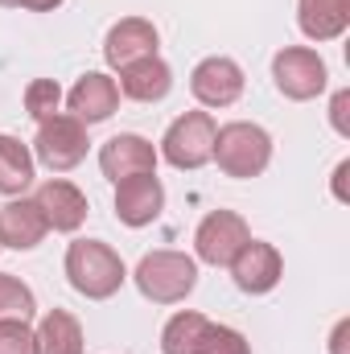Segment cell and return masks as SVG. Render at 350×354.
<instances>
[{"mask_svg":"<svg viewBox=\"0 0 350 354\" xmlns=\"http://www.w3.org/2000/svg\"><path fill=\"white\" fill-rule=\"evenodd\" d=\"M206 330H210V322L202 313H177V317H169V326L161 334V351L165 354H194Z\"/></svg>","mask_w":350,"mask_h":354,"instance_id":"obj_20","label":"cell"},{"mask_svg":"<svg viewBox=\"0 0 350 354\" xmlns=\"http://www.w3.org/2000/svg\"><path fill=\"white\" fill-rule=\"evenodd\" d=\"M157 54V29L145 21V17H124L120 25L107 29V41H103V58L124 71L140 58H153Z\"/></svg>","mask_w":350,"mask_h":354,"instance_id":"obj_13","label":"cell"},{"mask_svg":"<svg viewBox=\"0 0 350 354\" xmlns=\"http://www.w3.org/2000/svg\"><path fill=\"white\" fill-rule=\"evenodd\" d=\"M33 202H37L46 227H54V231H79L83 218H87V198H83V189L71 185V181H62V177L42 181L37 194H33Z\"/></svg>","mask_w":350,"mask_h":354,"instance_id":"obj_11","label":"cell"},{"mask_svg":"<svg viewBox=\"0 0 350 354\" xmlns=\"http://www.w3.org/2000/svg\"><path fill=\"white\" fill-rule=\"evenodd\" d=\"M58 103H62V87L54 83V79H33L29 87H25V111L42 124V120H50V115H58Z\"/></svg>","mask_w":350,"mask_h":354,"instance_id":"obj_22","label":"cell"},{"mask_svg":"<svg viewBox=\"0 0 350 354\" xmlns=\"http://www.w3.org/2000/svg\"><path fill=\"white\" fill-rule=\"evenodd\" d=\"M66 276L75 292H83L91 301H107L124 284V260L99 239H79L66 248Z\"/></svg>","mask_w":350,"mask_h":354,"instance_id":"obj_1","label":"cell"},{"mask_svg":"<svg viewBox=\"0 0 350 354\" xmlns=\"http://www.w3.org/2000/svg\"><path fill=\"white\" fill-rule=\"evenodd\" d=\"M214 161L227 177H260L272 161V136L260 124L235 120L214 132Z\"/></svg>","mask_w":350,"mask_h":354,"instance_id":"obj_2","label":"cell"},{"mask_svg":"<svg viewBox=\"0 0 350 354\" xmlns=\"http://www.w3.org/2000/svg\"><path fill=\"white\" fill-rule=\"evenodd\" d=\"M347 107H350V95H347V91H338V95H334V128H338L342 136L350 132V128H347Z\"/></svg>","mask_w":350,"mask_h":354,"instance_id":"obj_25","label":"cell"},{"mask_svg":"<svg viewBox=\"0 0 350 354\" xmlns=\"http://www.w3.org/2000/svg\"><path fill=\"white\" fill-rule=\"evenodd\" d=\"M347 334H350V322H342L334 330V354H347Z\"/></svg>","mask_w":350,"mask_h":354,"instance_id":"obj_27","label":"cell"},{"mask_svg":"<svg viewBox=\"0 0 350 354\" xmlns=\"http://www.w3.org/2000/svg\"><path fill=\"white\" fill-rule=\"evenodd\" d=\"M297 21H301V33L313 41L342 37L350 25V0H301Z\"/></svg>","mask_w":350,"mask_h":354,"instance_id":"obj_17","label":"cell"},{"mask_svg":"<svg viewBox=\"0 0 350 354\" xmlns=\"http://www.w3.org/2000/svg\"><path fill=\"white\" fill-rule=\"evenodd\" d=\"M190 91L202 107H227L243 95V71L231 58H202L190 75Z\"/></svg>","mask_w":350,"mask_h":354,"instance_id":"obj_8","label":"cell"},{"mask_svg":"<svg viewBox=\"0 0 350 354\" xmlns=\"http://www.w3.org/2000/svg\"><path fill=\"white\" fill-rule=\"evenodd\" d=\"M46 218L37 210L33 198H21V202H8L0 206V248H12V252H33L42 239H46Z\"/></svg>","mask_w":350,"mask_h":354,"instance_id":"obj_14","label":"cell"},{"mask_svg":"<svg viewBox=\"0 0 350 354\" xmlns=\"http://www.w3.org/2000/svg\"><path fill=\"white\" fill-rule=\"evenodd\" d=\"M99 169L111 181H124V177L136 174H157V149L136 132H120L99 149Z\"/></svg>","mask_w":350,"mask_h":354,"instance_id":"obj_10","label":"cell"},{"mask_svg":"<svg viewBox=\"0 0 350 354\" xmlns=\"http://www.w3.org/2000/svg\"><path fill=\"white\" fill-rule=\"evenodd\" d=\"M280 272H284L280 252H276L272 243H260V239H248L243 252L231 260V276H235V284H239L243 292H252V297L272 292L276 280H280Z\"/></svg>","mask_w":350,"mask_h":354,"instance_id":"obj_12","label":"cell"},{"mask_svg":"<svg viewBox=\"0 0 350 354\" xmlns=\"http://www.w3.org/2000/svg\"><path fill=\"white\" fill-rule=\"evenodd\" d=\"M33 181V157L21 140L0 136V194H25Z\"/></svg>","mask_w":350,"mask_h":354,"instance_id":"obj_19","label":"cell"},{"mask_svg":"<svg viewBox=\"0 0 350 354\" xmlns=\"http://www.w3.org/2000/svg\"><path fill=\"white\" fill-rule=\"evenodd\" d=\"M214 120L206 111H185L177 115L161 140V153L174 169H202L214 157Z\"/></svg>","mask_w":350,"mask_h":354,"instance_id":"obj_4","label":"cell"},{"mask_svg":"<svg viewBox=\"0 0 350 354\" xmlns=\"http://www.w3.org/2000/svg\"><path fill=\"white\" fill-rule=\"evenodd\" d=\"M0 354H37V334L29 322H0Z\"/></svg>","mask_w":350,"mask_h":354,"instance_id":"obj_24","label":"cell"},{"mask_svg":"<svg viewBox=\"0 0 350 354\" xmlns=\"http://www.w3.org/2000/svg\"><path fill=\"white\" fill-rule=\"evenodd\" d=\"M272 79L284 99L301 103V99H313L326 91V62L305 46H288L272 58Z\"/></svg>","mask_w":350,"mask_h":354,"instance_id":"obj_6","label":"cell"},{"mask_svg":"<svg viewBox=\"0 0 350 354\" xmlns=\"http://www.w3.org/2000/svg\"><path fill=\"white\" fill-rule=\"evenodd\" d=\"M0 4H4V8H17V0H0Z\"/></svg>","mask_w":350,"mask_h":354,"instance_id":"obj_28","label":"cell"},{"mask_svg":"<svg viewBox=\"0 0 350 354\" xmlns=\"http://www.w3.org/2000/svg\"><path fill=\"white\" fill-rule=\"evenodd\" d=\"M33 309H37L33 292H29L17 276L0 272V322H29Z\"/></svg>","mask_w":350,"mask_h":354,"instance_id":"obj_21","label":"cell"},{"mask_svg":"<svg viewBox=\"0 0 350 354\" xmlns=\"http://www.w3.org/2000/svg\"><path fill=\"white\" fill-rule=\"evenodd\" d=\"M66 103H71V111H75L79 124H99V120H107V115L116 111L120 87H116V79L91 71V75H83V79L75 83V91L66 95Z\"/></svg>","mask_w":350,"mask_h":354,"instance_id":"obj_15","label":"cell"},{"mask_svg":"<svg viewBox=\"0 0 350 354\" xmlns=\"http://www.w3.org/2000/svg\"><path fill=\"white\" fill-rule=\"evenodd\" d=\"M136 284H140V292L149 301L177 305V301H185L194 292L198 268H194L190 256H181V252H149L140 260V268H136Z\"/></svg>","mask_w":350,"mask_h":354,"instance_id":"obj_3","label":"cell"},{"mask_svg":"<svg viewBox=\"0 0 350 354\" xmlns=\"http://www.w3.org/2000/svg\"><path fill=\"white\" fill-rule=\"evenodd\" d=\"M21 8H33V12H50V8H58L62 0H17Z\"/></svg>","mask_w":350,"mask_h":354,"instance_id":"obj_26","label":"cell"},{"mask_svg":"<svg viewBox=\"0 0 350 354\" xmlns=\"http://www.w3.org/2000/svg\"><path fill=\"white\" fill-rule=\"evenodd\" d=\"M252 239V231H248V223L235 214V210H214V214H206L202 223H198V235H194V243H198V260H206V264H231L239 252H243V243Z\"/></svg>","mask_w":350,"mask_h":354,"instance_id":"obj_7","label":"cell"},{"mask_svg":"<svg viewBox=\"0 0 350 354\" xmlns=\"http://www.w3.org/2000/svg\"><path fill=\"white\" fill-rule=\"evenodd\" d=\"M174 87V75H169V66L153 54V58H140V62H132V66H124L120 71V91L128 95V99H136V103H157V99H165Z\"/></svg>","mask_w":350,"mask_h":354,"instance_id":"obj_16","label":"cell"},{"mask_svg":"<svg viewBox=\"0 0 350 354\" xmlns=\"http://www.w3.org/2000/svg\"><path fill=\"white\" fill-rule=\"evenodd\" d=\"M33 153L46 169L54 174H66L75 169L83 157H87V128L75 120V115H50L37 124V136H33Z\"/></svg>","mask_w":350,"mask_h":354,"instance_id":"obj_5","label":"cell"},{"mask_svg":"<svg viewBox=\"0 0 350 354\" xmlns=\"http://www.w3.org/2000/svg\"><path fill=\"white\" fill-rule=\"evenodd\" d=\"M165 206V189L157 174H136L116 181V218L128 227H149Z\"/></svg>","mask_w":350,"mask_h":354,"instance_id":"obj_9","label":"cell"},{"mask_svg":"<svg viewBox=\"0 0 350 354\" xmlns=\"http://www.w3.org/2000/svg\"><path fill=\"white\" fill-rule=\"evenodd\" d=\"M194 354H252V346H248V338H243L239 330L214 326V322H210V330L202 334V342H198Z\"/></svg>","mask_w":350,"mask_h":354,"instance_id":"obj_23","label":"cell"},{"mask_svg":"<svg viewBox=\"0 0 350 354\" xmlns=\"http://www.w3.org/2000/svg\"><path fill=\"white\" fill-rule=\"evenodd\" d=\"M37 354H83V326L66 309H50L37 326Z\"/></svg>","mask_w":350,"mask_h":354,"instance_id":"obj_18","label":"cell"}]
</instances>
